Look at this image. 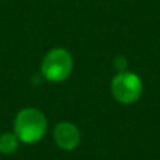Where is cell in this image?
<instances>
[{"label":"cell","instance_id":"cell-2","mask_svg":"<svg viewBox=\"0 0 160 160\" xmlns=\"http://www.w3.org/2000/svg\"><path fill=\"white\" fill-rule=\"evenodd\" d=\"M73 70V58L69 51L63 48L51 49L44 56L41 63V75L48 82L61 83L65 82Z\"/></svg>","mask_w":160,"mask_h":160},{"label":"cell","instance_id":"cell-4","mask_svg":"<svg viewBox=\"0 0 160 160\" xmlns=\"http://www.w3.org/2000/svg\"><path fill=\"white\" fill-rule=\"evenodd\" d=\"M53 139L56 145L62 150H70L76 149L80 143V132L75 124L72 122H61L55 127L53 131Z\"/></svg>","mask_w":160,"mask_h":160},{"label":"cell","instance_id":"cell-1","mask_svg":"<svg viewBox=\"0 0 160 160\" xmlns=\"http://www.w3.org/2000/svg\"><path fill=\"white\" fill-rule=\"evenodd\" d=\"M14 133L21 143L34 145L38 143L45 136L48 129L47 117L39 110L32 107L22 108L14 117L13 122Z\"/></svg>","mask_w":160,"mask_h":160},{"label":"cell","instance_id":"cell-5","mask_svg":"<svg viewBox=\"0 0 160 160\" xmlns=\"http://www.w3.org/2000/svg\"><path fill=\"white\" fill-rule=\"evenodd\" d=\"M20 139L14 132H4L0 135V153L2 155H14L18 150Z\"/></svg>","mask_w":160,"mask_h":160},{"label":"cell","instance_id":"cell-3","mask_svg":"<svg viewBox=\"0 0 160 160\" xmlns=\"http://www.w3.org/2000/svg\"><path fill=\"white\" fill-rule=\"evenodd\" d=\"M114 98L121 104H132L142 96V80L132 72L122 70L114 76L111 83Z\"/></svg>","mask_w":160,"mask_h":160}]
</instances>
